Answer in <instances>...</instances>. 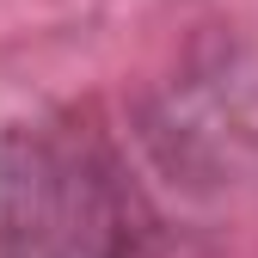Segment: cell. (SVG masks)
Masks as SVG:
<instances>
[{
    "instance_id": "6da1fadb",
    "label": "cell",
    "mask_w": 258,
    "mask_h": 258,
    "mask_svg": "<svg viewBox=\"0 0 258 258\" xmlns=\"http://www.w3.org/2000/svg\"><path fill=\"white\" fill-rule=\"evenodd\" d=\"M0 258H160L142 190L92 123L0 129Z\"/></svg>"
}]
</instances>
